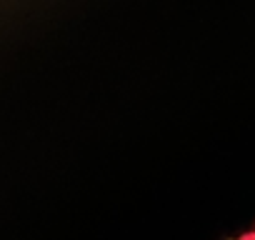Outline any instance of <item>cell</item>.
<instances>
[{"instance_id":"6da1fadb","label":"cell","mask_w":255,"mask_h":240,"mask_svg":"<svg viewBox=\"0 0 255 240\" xmlns=\"http://www.w3.org/2000/svg\"><path fill=\"white\" fill-rule=\"evenodd\" d=\"M240 240H255V230H253V233H248V235H243Z\"/></svg>"}]
</instances>
